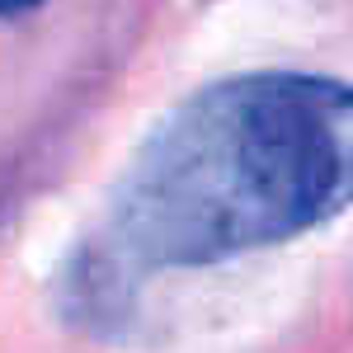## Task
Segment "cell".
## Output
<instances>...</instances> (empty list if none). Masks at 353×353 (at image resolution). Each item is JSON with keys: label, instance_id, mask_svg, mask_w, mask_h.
I'll return each mask as SVG.
<instances>
[{"label": "cell", "instance_id": "7a4b0ae2", "mask_svg": "<svg viewBox=\"0 0 353 353\" xmlns=\"http://www.w3.org/2000/svg\"><path fill=\"white\" fill-rule=\"evenodd\" d=\"M43 0H0V14H19V10H33Z\"/></svg>", "mask_w": 353, "mask_h": 353}, {"label": "cell", "instance_id": "6da1fadb", "mask_svg": "<svg viewBox=\"0 0 353 353\" xmlns=\"http://www.w3.org/2000/svg\"><path fill=\"white\" fill-rule=\"evenodd\" d=\"M353 203V85L254 71L189 94L109 203V259L198 269L316 231Z\"/></svg>", "mask_w": 353, "mask_h": 353}]
</instances>
